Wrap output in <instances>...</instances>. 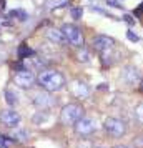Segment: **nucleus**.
I'll return each mask as SVG.
<instances>
[{
  "instance_id": "2",
  "label": "nucleus",
  "mask_w": 143,
  "mask_h": 148,
  "mask_svg": "<svg viewBox=\"0 0 143 148\" xmlns=\"http://www.w3.org/2000/svg\"><path fill=\"white\" fill-rule=\"evenodd\" d=\"M60 118H62L63 125H75L80 118H83V108L80 105L70 103L67 107H63V110L60 113Z\"/></svg>"
},
{
  "instance_id": "11",
  "label": "nucleus",
  "mask_w": 143,
  "mask_h": 148,
  "mask_svg": "<svg viewBox=\"0 0 143 148\" xmlns=\"http://www.w3.org/2000/svg\"><path fill=\"white\" fill-rule=\"evenodd\" d=\"M48 35H50V38H52V40L65 42V37H63V34H62V32H58V30H50V32H48Z\"/></svg>"
},
{
  "instance_id": "15",
  "label": "nucleus",
  "mask_w": 143,
  "mask_h": 148,
  "mask_svg": "<svg viewBox=\"0 0 143 148\" xmlns=\"http://www.w3.org/2000/svg\"><path fill=\"white\" fill-rule=\"evenodd\" d=\"M136 141H138V143H136V147L143 148V136H138V138H136Z\"/></svg>"
},
{
  "instance_id": "5",
  "label": "nucleus",
  "mask_w": 143,
  "mask_h": 148,
  "mask_svg": "<svg viewBox=\"0 0 143 148\" xmlns=\"http://www.w3.org/2000/svg\"><path fill=\"white\" fill-rule=\"evenodd\" d=\"M96 130V121L93 118H87L83 116L75 123V132L82 136H87V135H92Z\"/></svg>"
},
{
  "instance_id": "14",
  "label": "nucleus",
  "mask_w": 143,
  "mask_h": 148,
  "mask_svg": "<svg viewBox=\"0 0 143 148\" xmlns=\"http://www.w3.org/2000/svg\"><path fill=\"white\" fill-rule=\"evenodd\" d=\"M127 35H128V38H130L131 42H138V37H136V35L133 34V32H128Z\"/></svg>"
},
{
  "instance_id": "12",
  "label": "nucleus",
  "mask_w": 143,
  "mask_h": 148,
  "mask_svg": "<svg viewBox=\"0 0 143 148\" xmlns=\"http://www.w3.org/2000/svg\"><path fill=\"white\" fill-rule=\"evenodd\" d=\"M70 12H72V17H73V20H78V18L82 17V14H83L80 7H73L72 10H70Z\"/></svg>"
},
{
  "instance_id": "9",
  "label": "nucleus",
  "mask_w": 143,
  "mask_h": 148,
  "mask_svg": "<svg viewBox=\"0 0 143 148\" xmlns=\"http://www.w3.org/2000/svg\"><path fill=\"white\" fill-rule=\"evenodd\" d=\"M30 55H34V50L27 45H20L18 47V57L20 58H25V57H30Z\"/></svg>"
},
{
  "instance_id": "1",
  "label": "nucleus",
  "mask_w": 143,
  "mask_h": 148,
  "mask_svg": "<svg viewBox=\"0 0 143 148\" xmlns=\"http://www.w3.org/2000/svg\"><path fill=\"white\" fill-rule=\"evenodd\" d=\"M38 83L42 87L48 90V92H55V90H60L63 88V85L67 83L65 77L60 72H55V70H43L38 75Z\"/></svg>"
},
{
  "instance_id": "4",
  "label": "nucleus",
  "mask_w": 143,
  "mask_h": 148,
  "mask_svg": "<svg viewBox=\"0 0 143 148\" xmlns=\"http://www.w3.org/2000/svg\"><path fill=\"white\" fill-rule=\"evenodd\" d=\"M62 34L65 37V40L68 43H72V45H75V47H80L83 43V34L82 30L73 25V23H67V25H63L62 27Z\"/></svg>"
},
{
  "instance_id": "6",
  "label": "nucleus",
  "mask_w": 143,
  "mask_h": 148,
  "mask_svg": "<svg viewBox=\"0 0 143 148\" xmlns=\"http://www.w3.org/2000/svg\"><path fill=\"white\" fill-rule=\"evenodd\" d=\"M113 43H115V40L112 37H108V35H96L93 38V42H92V48L95 52H98V53H102L105 50H110L113 47Z\"/></svg>"
},
{
  "instance_id": "8",
  "label": "nucleus",
  "mask_w": 143,
  "mask_h": 148,
  "mask_svg": "<svg viewBox=\"0 0 143 148\" xmlns=\"http://www.w3.org/2000/svg\"><path fill=\"white\" fill-rule=\"evenodd\" d=\"M15 82L18 85H22V87H28L34 82V78H32V75L28 72H18V73H15Z\"/></svg>"
},
{
  "instance_id": "16",
  "label": "nucleus",
  "mask_w": 143,
  "mask_h": 148,
  "mask_svg": "<svg viewBox=\"0 0 143 148\" xmlns=\"http://www.w3.org/2000/svg\"><path fill=\"white\" fill-rule=\"evenodd\" d=\"M136 112H138V116H140V120L143 121V105H142V107H138V110H136Z\"/></svg>"
},
{
  "instance_id": "10",
  "label": "nucleus",
  "mask_w": 143,
  "mask_h": 148,
  "mask_svg": "<svg viewBox=\"0 0 143 148\" xmlns=\"http://www.w3.org/2000/svg\"><path fill=\"white\" fill-rule=\"evenodd\" d=\"M10 17L15 18V20H18V22H25L27 20V14H25L23 10H14V12H10Z\"/></svg>"
},
{
  "instance_id": "7",
  "label": "nucleus",
  "mask_w": 143,
  "mask_h": 148,
  "mask_svg": "<svg viewBox=\"0 0 143 148\" xmlns=\"http://www.w3.org/2000/svg\"><path fill=\"white\" fill-rule=\"evenodd\" d=\"M0 120L3 121L5 125H8V127H15V125L20 121V116L15 113V112L5 110V112H2V113H0Z\"/></svg>"
},
{
  "instance_id": "18",
  "label": "nucleus",
  "mask_w": 143,
  "mask_h": 148,
  "mask_svg": "<svg viewBox=\"0 0 143 148\" xmlns=\"http://www.w3.org/2000/svg\"><path fill=\"white\" fill-rule=\"evenodd\" d=\"M115 148H130V147H125V145H116Z\"/></svg>"
},
{
  "instance_id": "17",
  "label": "nucleus",
  "mask_w": 143,
  "mask_h": 148,
  "mask_svg": "<svg viewBox=\"0 0 143 148\" xmlns=\"http://www.w3.org/2000/svg\"><path fill=\"white\" fill-rule=\"evenodd\" d=\"M125 20L128 22L130 25H133V23H135V22H133V18H131V17H130V15H127V17H125Z\"/></svg>"
},
{
  "instance_id": "13",
  "label": "nucleus",
  "mask_w": 143,
  "mask_h": 148,
  "mask_svg": "<svg viewBox=\"0 0 143 148\" xmlns=\"http://www.w3.org/2000/svg\"><path fill=\"white\" fill-rule=\"evenodd\" d=\"M5 95H7L8 103H10V105H15V103H17V97H12V93H10V92H5Z\"/></svg>"
},
{
  "instance_id": "3",
  "label": "nucleus",
  "mask_w": 143,
  "mask_h": 148,
  "mask_svg": "<svg viewBox=\"0 0 143 148\" xmlns=\"http://www.w3.org/2000/svg\"><path fill=\"white\" fill-rule=\"evenodd\" d=\"M105 132L110 135V136H115V138H120V136H123V135L127 133V123L123 120H120V118H113V116H110V118H107L105 120Z\"/></svg>"
}]
</instances>
